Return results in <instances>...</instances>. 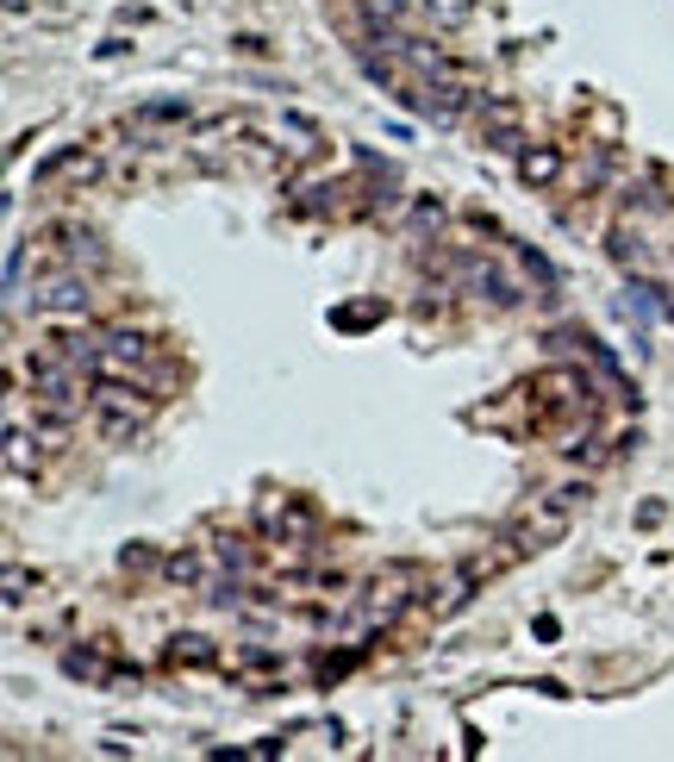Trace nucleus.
<instances>
[{
    "label": "nucleus",
    "instance_id": "obj_19",
    "mask_svg": "<svg viewBox=\"0 0 674 762\" xmlns=\"http://www.w3.org/2000/svg\"><path fill=\"white\" fill-rule=\"evenodd\" d=\"M7 13H26V0H7Z\"/></svg>",
    "mask_w": 674,
    "mask_h": 762
},
{
    "label": "nucleus",
    "instance_id": "obj_10",
    "mask_svg": "<svg viewBox=\"0 0 674 762\" xmlns=\"http://www.w3.org/2000/svg\"><path fill=\"white\" fill-rule=\"evenodd\" d=\"M263 525H268V538H306L313 512L300 507V500H282V507H263Z\"/></svg>",
    "mask_w": 674,
    "mask_h": 762
},
{
    "label": "nucleus",
    "instance_id": "obj_4",
    "mask_svg": "<svg viewBox=\"0 0 674 762\" xmlns=\"http://www.w3.org/2000/svg\"><path fill=\"white\" fill-rule=\"evenodd\" d=\"M475 131H481L487 150H512V144H525V107L512 95H481L475 100Z\"/></svg>",
    "mask_w": 674,
    "mask_h": 762
},
{
    "label": "nucleus",
    "instance_id": "obj_3",
    "mask_svg": "<svg viewBox=\"0 0 674 762\" xmlns=\"http://www.w3.org/2000/svg\"><path fill=\"white\" fill-rule=\"evenodd\" d=\"M26 306H32L38 319H88L95 287H88V275H81V270H57V275H45V282H32Z\"/></svg>",
    "mask_w": 674,
    "mask_h": 762
},
{
    "label": "nucleus",
    "instance_id": "obj_18",
    "mask_svg": "<svg viewBox=\"0 0 674 762\" xmlns=\"http://www.w3.org/2000/svg\"><path fill=\"white\" fill-rule=\"evenodd\" d=\"M7 600H26V569H7Z\"/></svg>",
    "mask_w": 674,
    "mask_h": 762
},
{
    "label": "nucleus",
    "instance_id": "obj_5",
    "mask_svg": "<svg viewBox=\"0 0 674 762\" xmlns=\"http://www.w3.org/2000/svg\"><path fill=\"white\" fill-rule=\"evenodd\" d=\"M407 594H412V569L407 563H393V569H381L369 588H362V600H356V613H362V625H388L400 606H407Z\"/></svg>",
    "mask_w": 674,
    "mask_h": 762
},
{
    "label": "nucleus",
    "instance_id": "obj_8",
    "mask_svg": "<svg viewBox=\"0 0 674 762\" xmlns=\"http://www.w3.org/2000/svg\"><path fill=\"white\" fill-rule=\"evenodd\" d=\"M45 244L64 256V263H81V256L95 263V256H100V244H95V232H88V225H57V232H45Z\"/></svg>",
    "mask_w": 674,
    "mask_h": 762
},
{
    "label": "nucleus",
    "instance_id": "obj_6",
    "mask_svg": "<svg viewBox=\"0 0 674 762\" xmlns=\"http://www.w3.org/2000/svg\"><path fill=\"white\" fill-rule=\"evenodd\" d=\"M150 363V338L144 332H107L95 344V375H131Z\"/></svg>",
    "mask_w": 674,
    "mask_h": 762
},
{
    "label": "nucleus",
    "instance_id": "obj_2",
    "mask_svg": "<svg viewBox=\"0 0 674 762\" xmlns=\"http://www.w3.org/2000/svg\"><path fill=\"white\" fill-rule=\"evenodd\" d=\"M95 426H100V438L107 444H126V438H138L144 431V419L157 413V394L150 388H138L131 375H100L95 381Z\"/></svg>",
    "mask_w": 674,
    "mask_h": 762
},
{
    "label": "nucleus",
    "instance_id": "obj_17",
    "mask_svg": "<svg viewBox=\"0 0 674 762\" xmlns=\"http://www.w3.org/2000/svg\"><path fill=\"white\" fill-rule=\"evenodd\" d=\"M438 219H443V201H419V207H412V225H419V232H438Z\"/></svg>",
    "mask_w": 674,
    "mask_h": 762
},
{
    "label": "nucleus",
    "instance_id": "obj_13",
    "mask_svg": "<svg viewBox=\"0 0 674 762\" xmlns=\"http://www.w3.org/2000/svg\"><path fill=\"white\" fill-rule=\"evenodd\" d=\"M163 569H169V582H182V588H206V556L201 550H175Z\"/></svg>",
    "mask_w": 674,
    "mask_h": 762
},
{
    "label": "nucleus",
    "instance_id": "obj_16",
    "mask_svg": "<svg viewBox=\"0 0 674 762\" xmlns=\"http://www.w3.org/2000/svg\"><path fill=\"white\" fill-rule=\"evenodd\" d=\"M213 563H219V569H232V575H244V569H251V544H244V538H225L219 550H213Z\"/></svg>",
    "mask_w": 674,
    "mask_h": 762
},
{
    "label": "nucleus",
    "instance_id": "obj_9",
    "mask_svg": "<svg viewBox=\"0 0 674 762\" xmlns=\"http://www.w3.org/2000/svg\"><path fill=\"white\" fill-rule=\"evenodd\" d=\"M169 663L175 668H213L219 651H213V637H201V632H175L169 637Z\"/></svg>",
    "mask_w": 674,
    "mask_h": 762
},
{
    "label": "nucleus",
    "instance_id": "obj_12",
    "mask_svg": "<svg viewBox=\"0 0 674 762\" xmlns=\"http://www.w3.org/2000/svg\"><path fill=\"white\" fill-rule=\"evenodd\" d=\"M419 7H424L431 26H443V32H462V26L475 19V0H419Z\"/></svg>",
    "mask_w": 674,
    "mask_h": 762
},
{
    "label": "nucleus",
    "instance_id": "obj_1",
    "mask_svg": "<svg viewBox=\"0 0 674 762\" xmlns=\"http://www.w3.org/2000/svg\"><path fill=\"white\" fill-rule=\"evenodd\" d=\"M580 507H587V481H563V488L537 494L531 507L506 525V544H512V556H531V550L563 544V538H568V519H575Z\"/></svg>",
    "mask_w": 674,
    "mask_h": 762
},
{
    "label": "nucleus",
    "instance_id": "obj_7",
    "mask_svg": "<svg viewBox=\"0 0 674 762\" xmlns=\"http://www.w3.org/2000/svg\"><path fill=\"white\" fill-rule=\"evenodd\" d=\"M518 175H525V188H549V182L563 175V150H556V144H531V150L518 157Z\"/></svg>",
    "mask_w": 674,
    "mask_h": 762
},
{
    "label": "nucleus",
    "instance_id": "obj_11",
    "mask_svg": "<svg viewBox=\"0 0 674 762\" xmlns=\"http://www.w3.org/2000/svg\"><path fill=\"white\" fill-rule=\"evenodd\" d=\"M462 275H469V287H487V301H494V306H512V301H518L512 282H506L494 263H481V256H469V270H462Z\"/></svg>",
    "mask_w": 674,
    "mask_h": 762
},
{
    "label": "nucleus",
    "instance_id": "obj_14",
    "mask_svg": "<svg viewBox=\"0 0 674 762\" xmlns=\"http://www.w3.org/2000/svg\"><path fill=\"white\" fill-rule=\"evenodd\" d=\"M362 19H369V32H375V26H400V19H407V0H362Z\"/></svg>",
    "mask_w": 674,
    "mask_h": 762
},
{
    "label": "nucleus",
    "instance_id": "obj_15",
    "mask_svg": "<svg viewBox=\"0 0 674 762\" xmlns=\"http://www.w3.org/2000/svg\"><path fill=\"white\" fill-rule=\"evenodd\" d=\"M144 126H175V119H188V100H150V107H138Z\"/></svg>",
    "mask_w": 674,
    "mask_h": 762
}]
</instances>
